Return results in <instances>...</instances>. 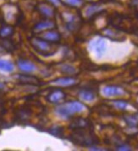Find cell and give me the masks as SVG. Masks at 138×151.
Here are the masks:
<instances>
[{
	"label": "cell",
	"mask_w": 138,
	"mask_h": 151,
	"mask_svg": "<svg viewBox=\"0 0 138 151\" xmlns=\"http://www.w3.org/2000/svg\"><path fill=\"white\" fill-rule=\"evenodd\" d=\"M70 141L80 146H94L99 144V138L93 132V127L73 129L69 137Z\"/></svg>",
	"instance_id": "1"
},
{
	"label": "cell",
	"mask_w": 138,
	"mask_h": 151,
	"mask_svg": "<svg viewBox=\"0 0 138 151\" xmlns=\"http://www.w3.org/2000/svg\"><path fill=\"white\" fill-rule=\"evenodd\" d=\"M30 43L31 47L34 48L38 54L43 56L54 55L59 49V46L57 43L46 41L39 37H33L30 38Z\"/></svg>",
	"instance_id": "2"
},
{
	"label": "cell",
	"mask_w": 138,
	"mask_h": 151,
	"mask_svg": "<svg viewBox=\"0 0 138 151\" xmlns=\"http://www.w3.org/2000/svg\"><path fill=\"white\" fill-rule=\"evenodd\" d=\"M85 105L81 102L78 101H73V102H67V103L60 104L57 109L56 113L62 117L72 116L77 113H81L85 110Z\"/></svg>",
	"instance_id": "3"
},
{
	"label": "cell",
	"mask_w": 138,
	"mask_h": 151,
	"mask_svg": "<svg viewBox=\"0 0 138 151\" xmlns=\"http://www.w3.org/2000/svg\"><path fill=\"white\" fill-rule=\"evenodd\" d=\"M37 10L43 17L47 19L55 16V8L50 3H40L37 5Z\"/></svg>",
	"instance_id": "4"
},
{
	"label": "cell",
	"mask_w": 138,
	"mask_h": 151,
	"mask_svg": "<svg viewBox=\"0 0 138 151\" xmlns=\"http://www.w3.org/2000/svg\"><path fill=\"white\" fill-rule=\"evenodd\" d=\"M90 47L93 50V52L95 53V55H97L98 58H101L106 51L107 44H106V42L104 41L103 38L99 37V38H97L92 42L90 43Z\"/></svg>",
	"instance_id": "5"
},
{
	"label": "cell",
	"mask_w": 138,
	"mask_h": 151,
	"mask_svg": "<svg viewBox=\"0 0 138 151\" xmlns=\"http://www.w3.org/2000/svg\"><path fill=\"white\" fill-rule=\"evenodd\" d=\"M103 34L109 37V39L113 40V41H118V42H123L125 40L126 37L124 34H122L120 32V31H118L116 29L113 27H107L104 28L102 30Z\"/></svg>",
	"instance_id": "6"
},
{
	"label": "cell",
	"mask_w": 138,
	"mask_h": 151,
	"mask_svg": "<svg viewBox=\"0 0 138 151\" xmlns=\"http://www.w3.org/2000/svg\"><path fill=\"white\" fill-rule=\"evenodd\" d=\"M103 93L106 97H119L122 96L125 93L124 90L118 86L109 85L103 88Z\"/></svg>",
	"instance_id": "7"
},
{
	"label": "cell",
	"mask_w": 138,
	"mask_h": 151,
	"mask_svg": "<svg viewBox=\"0 0 138 151\" xmlns=\"http://www.w3.org/2000/svg\"><path fill=\"white\" fill-rule=\"evenodd\" d=\"M56 27V23L54 21L50 20V19H47L44 21H40L37 24H36L33 27V31L36 33H40L42 32L48 31L50 29H54Z\"/></svg>",
	"instance_id": "8"
},
{
	"label": "cell",
	"mask_w": 138,
	"mask_h": 151,
	"mask_svg": "<svg viewBox=\"0 0 138 151\" xmlns=\"http://www.w3.org/2000/svg\"><path fill=\"white\" fill-rule=\"evenodd\" d=\"M39 37H41V38L46 40V41L50 42L57 43L58 42L60 41L61 35L58 31H56L54 29H50V30H48V31L42 32V33Z\"/></svg>",
	"instance_id": "9"
},
{
	"label": "cell",
	"mask_w": 138,
	"mask_h": 151,
	"mask_svg": "<svg viewBox=\"0 0 138 151\" xmlns=\"http://www.w3.org/2000/svg\"><path fill=\"white\" fill-rule=\"evenodd\" d=\"M64 99H65V93H64L63 90L59 89V88L53 89L47 95V99L51 103H60Z\"/></svg>",
	"instance_id": "10"
},
{
	"label": "cell",
	"mask_w": 138,
	"mask_h": 151,
	"mask_svg": "<svg viewBox=\"0 0 138 151\" xmlns=\"http://www.w3.org/2000/svg\"><path fill=\"white\" fill-rule=\"evenodd\" d=\"M92 127L93 126L91 122V121L86 118H82V117L75 118L69 125V127L71 128V130L78 129V128H84V127Z\"/></svg>",
	"instance_id": "11"
},
{
	"label": "cell",
	"mask_w": 138,
	"mask_h": 151,
	"mask_svg": "<svg viewBox=\"0 0 138 151\" xmlns=\"http://www.w3.org/2000/svg\"><path fill=\"white\" fill-rule=\"evenodd\" d=\"M79 96L84 101L91 102L95 99V98L97 96V93L93 88H84L80 90Z\"/></svg>",
	"instance_id": "12"
},
{
	"label": "cell",
	"mask_w": 138,
	"mask_h": 151,
	"mask_svg": "<svg viewBox=\"0 0 138 151\" xmlns=\"http://www.w3.org/2000/svg\"><path fill=\"white\" fill-rule=\"evenodd\" d=\"M52 83L58 87L67 88V87L75 85L76 83V79L75 77H61V78H58L56 80H54Z\"/></svg>",
	"instance_id": "13"
},
{
	"label": "cell",
	"mask_w": 138,
	"mask_h": 151,
	"mask_svg": "<svg viewBox=\"0 0 138 151\" xmlns=\"http://www.w3.org/2000/svg\"><path fill=\"white\" fill-rule=\"evenodd\" d=\"M17 65L20 70L26 73H31L36 70V65L26 60H19L17 61Z\"/></svg>",
	"instance_id": "14"
},
{
	"label": "cell",
	"mask_w": 138,
	"mask_h": 151,
	"mask_svg": "<svg viewBox=\"0 0 138 151\" xmlns=\"http://www.w3.org/2000/svg\"><path fill=\"white\" fill-rule=\"evenodd\" d=\"M14 32V29L12 26L3 25L0 28V38H9Z\"/></svg>",
	"instance_id": "15"
},
{
	"label": "cell",
	"mask_w": 138,
	"mask_h": 151,
	"mask_svg": "<svg viewBox=\"0 0 138 151\" xmlns=\"http://www.w3.org/2000/svg\"><path fill=\"white\" fill-rule=\"evenodd\" d=\"M0 47L7 52H13L15 49L14 42L9 38H1L0 39Z\"/></svg>",
	"instance_id": "16"
},
{
	"label": "cell",
	"mask_w": 138,
	"mask_h": 151,
	"mask_svg": "<svg viewBox=\"0 0 138 151\" xmlns=\"http://www.w3.org/2000/svg\"><path fill=\"white\" fill-rule=\"evenodd\" d=\"M14 64L12 62L4 59H0V70L10 73L14 70Z\"/></svg>",
	"instance_id": "17"
},
{
	"label": "cell",
	"mask_w": 138,
	"mask_h": 151,
	"mask_svg": "<svg viewBox=\"0 0 138 151\" xmlns=\"http://www.w3.org/2000/svg\"><path fill=\"white\" fill-rule=\"evenodd\" d=\"M19 81L24 83H26V84H36L38 83V80L36 77L30 75L19 76Z\"/></svg>",
	"instance_id": "18"
},
{
	"label": "cell",
	"mask_w": 138,
	"mask_h": 151,
	"mask_svg": "<svg viewBox=\"0 0 138 151\" xmlns=\"http://www.w3.org/2000/svg\"><path fill=\"white\" fill-rule=\"evenodd\" d=\"M64 4L69 8L81 7L83 4V0H61Z\"/></svg>",
	"instance_id": "19"
},
{
	"label": "cell",
	"mask_w": 138,
	"mask_h": 151,
	"mask_svg": "<svg viewBox=\"0 0 138 151\" xmlns=\"http://www.w3.org/2000/svg\"><path fill=\"white\" fill-rule=\"evenodd\" d=\"M111 102H112L113 106L115 107L118 110H124L128 106V103L124 100H113Z\"/></svg>",
	"instance_id": "20"
},
{
	"label": "cell",
	"mask_w": 138,
	"mask_h": 151,
	"mask_svg": "<svg viewBox=\"0 0 138 151\" xmlns=\"http://www.w3.org/2000/svg\"><path fill=\"white\" fill-rule=\"evenodd\" d=\"M49 132L53 135H54L56 137H61L63 134H64V128L60 126H53L50 130Z\"/></svg>",
	"instance_id": "21"
},
{
	"label": "cell",
	"mask_w": 138,
	"mask_h": 151,
	"mask_svg": "<svg viewBox=\"0 0 138 151\" xmlns=\"http://www.w3.org/2000/svg\"><path fill=\"white\" fill-rule=\"evenodd\" d=\"M60 70L64 74H68V75H75L76 73V70L73 66L67 65V64H64L62 66L60 67Z\"/></svg>",
	"instance_id": "22"
},
{
	"label": "cell",
	"mask_w": 138,
	"mask_h": 151,
	"mask_svg": "<svg viewBox=\"0 0 138 151\" xmlns=\"http://www.w3.org/2000/svg\"><path fill=\"white\" fill-rule=\"evenodd\" d=\"M48 2L50 3L51 4L57 6V5H59L61 4V0H48Z\"/></svg>",
	"instance_id": "23"
},
{
	"label": "cell",
	"mask_w": 138,
	"mask_h": 151,
	"mask_svg": "<svg viewBox=\"0 0 138 151\" xmlns=\"http://www.w3.org/2000/svg\"><path fill=\"white\" fill-rule=\"evenodd\" d=\"M4 88H5V86H4V84L3 83H1L0 82V91H2V90L4 89Z\"/></svg>",
	"instance_id": "24"
},
{
	"label": "cell",
	"mask_w": 138,
	"mask_h": 151,
	"mask_svg": "<svg viewBox=\"0 0 138 151\" xmlns=\"http://www.w3.org/2000/svg\"><path fill=\"white\" fill-rule=\"evenodd\" d=\"M4 110V105H3V101L0 99V112H2V110Z\"/></svg>",
	"instance_id": "25"
},
{
	"label": "cell",
	"mask_w": 138,
	"mask_h": 151,
	"mask_svg": "<svg viewBox=\"0 0 138 151\" xmlns=\"http://www.w3.org/2000/svg\"><path fill=\"white\" fill-rule=\"evenodd\" d=\"M89 1H94V0H89Z\"/></svg>",
	"instance_id": "26"
}]
</instances>
